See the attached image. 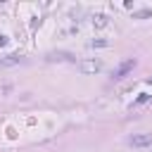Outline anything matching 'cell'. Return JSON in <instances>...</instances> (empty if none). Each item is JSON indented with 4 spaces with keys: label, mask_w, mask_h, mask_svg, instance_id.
Masks as SVG:
<instances>
[{
    "label": "cell",
    "mask_w": 152,
    "mask_h": 152,
    "mask_svg": "<svg viewBox=\"0 0 152 152\" xmlns=\"http://www.w3.org/2000/svg\"><path fill=\"white\" fill-rule=\"evenodd\" d=\"M45 59L48 62H74V55H69V52H48Z\"/></svg>",
    "instance_id": "obj_4"
},
{
    "label": "cell",
    "mask_w": 152,
    "mask_h": 152,
    "mask_svg": "<svg viewBox=\"0 0 152 152\" xmlns=\"http://www.w3.org/2000/svg\"><path fill=\"white\" fill-rule=\"evenodd\" d=\"M147 100H150V95H147V93H140L138 100H135V104H142V102H147Z\"/></svg>",
    "instance_id": "obj_9"
},
{
    "label": "cell",
    "mask_w": 152,
    "mask_h": 152,
    "mask_svg": "<svg viewBox=\"0 0 152 152\" xmlns=\"http://www.w3.org/2000/svg\"><path fill=\"white\" fill-rule=\"evenodd\" d=\"M147 83H152V78H147Z\"/></svg>",
    "instance_id": "obj_11"
},
{
    "label": "cell",
    "mask_w": 152,
    "mask_h": 152,
    "mask_svg": "<svg viewBox=\"0 0 152 152\" xmlns=\"http://www.w3.org/2000/svg\"><path fill=\"white\" fill-rule=\"evenodd\" d=\"M7 45V36H0V48H5Z\"/></svg>",
    "instance_id": "obj_10"
},
{
    "label": "cell",
    "mask_w": 152,
    "mask_h": 152,
    "mask_svg": "<svg viewBox=\"0 0 152 152\" xmlns=\"http://www.w3.org/2000/svg\"><path fill=\"white\" fill-rule=\"evenodd\" d=\"M128 145L133 147H150L152 145V133H135L128 138Z\"/></svg>",
    "instance_id": "obj_1"
},
{
    "label": "cell",
    "mask_w": 152,
    "mask_h": 152,
    "mask_svg": "<svg viewBox=\"0 0 152 152\" xmlns=\"http://www.w3.org/2000/svg\"><path fill=\"white\" fill-rule=\"evenodd\" d=\"M109 45V40H104V38H95V40H90V48H107Z\"/></svg>",
    "instance_id": "obj_8"
},
{
    "label": "cell",
    "mask_w": 152,
    "mask_h": 152,
    "mask_svg": "<svg viewBox=\"0 0 152 152\" xmlns=\"http://www.w3.org/2000/svg\"><path fill=\"white\" fill-rule=\"evenodd\" d=\"M147 17H152V10H150V7H145V10H138V12H133V19H147Z\"/></svg>",
    "instance_id": "obj_7"
},
{
    "label": "cell",
    "mask_w": 152,
    "mask_h": 152,
    "mask_svg": "<svg viewBox=\"0 0 152 152\" xmlns=\"http://www.w3.org/2000/svg\"><path fill=\"white\" fill-rule=\"evenodd\" d=\"M19 62H21V55H5V57H0V66H14Z\"/></svg>",
    "instance_id": "obj_6"
},
{
    "label": "cell",
    "mask_w": 152,
    "mask_h": 152,
    "mask_svg": "<svg viewBox=\"0 0 152 152\" xmlns=\"http://www.w3.org/2000/svg\"><path fill=\"white\" fill-rule=\"evenodd\" d=\"M90 24H93L95 28H104V26L109 24V19H107V14H100V12H97V14H93Z\"/></svg>",
    "instance_id": "obj_5"
},
{
    "label": "cell",
    "mask_w": 152,
    "mask_h": 152,
    "mask_svg": "<svg viewBox=\"0 0 152 152\" xmlns=\"http://www.w3.org/2000/svg\"><path fill=\"white\" fill-rule=\"evenodd\" d=\"M78 69H81V74H97L102 69V62L100 59H83V62H78Z\"/></svg>",
    "instance_id": "obj_2"
},
{
    "label": "cell",
    "mask_w": 152,
    "mask_h": 152,
    "mask_svg": "<svg viewBox=\"0 0 152 152\" xmlns=\"http://www.w3.org/2000/svg\"><path fill=\"white\" fill-rule=\"evenodd\" d=\"M133 66H135V59H133V57H131V59H126V62H121V64H119V66L114 69V74H112V76H114V81L124 78V76H126L128 71H133Z\"/></svg>",
    "instance_id": "obj_3"
}]
</instances>
